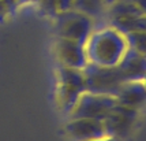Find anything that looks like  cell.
I'll return each instance as SVG.
<instances>
[{"label": "cell", "instance_id": "6da1fadb", "mask_svg": "<svg viewBox=\"0 0 146 141\" xmlns=\"http://www.w3.org/2000/svg\"><path fill=\"white\" fill-rule=\"evenodd\" d=\"M127 49L126 34L108 23L96 26L85 43L86 56L90 63L108 67L117 66Z\"/></svg>", "mask_w": 146, "mask_h": 141}, {"label": "cell", "instance_id": "7a4b0ae2", "mask_svg": "<svg viewBox=\"0 0 146 141\" xmlns=\"http://www.w3.org/2000/svg\"><path fill=\"white\" fill-rule=\"evenodd\" d=\"M86 90L98 95H109L115 96L123 85L124 80L120 76L117 67L100 66L94 63H88L82 69Z\"/></svg>", "mask_w": 146, "mask_h": 141}, {"label": "cell", "instance_id": "3957f363", "mask_svg": "<svg viewBox=\"0 0 146 141\" xmlns=\"http://www.w3.org/2000/svg\"><path fill=\"white\" fill-rule=\"evenodd\" d=\"M96 27L94 19L75 8L59 13L55 21V30L57 37L70 39L85 44Z\"/></svg>", "mask_w": 146, "mask_h": 141}, {"label": "cell", "instance_id": "277c9868", "mask_svg": "<svg viewBox=\"0 0 146 141\" xmlns=\"http://www.w3.org/2000/svg\"><path fill=\"white\" fill-rule=\"evenodd\" d=\"M86 90L82 70L59 66L57 69V100L63 112L68 114L78 97Z\"/></svg>", "mask_w": 146, "mask_h": 141}, {"label": "cell", "instance_id": "5b68a950", "mask_svg": "<svg viewBox=\"0 0 146 141\" xmlns=\"http://www.w3.org/2000/svg\"><path fill=\"white\" fill-rule=\"evenodd\" d=\"M117 106V99L109 95H98L85 90L78 97L74 107L67 114L68 119L74 118H93L104 121L108 114Z\"/></svg>", "mask_w": 146, "mask_h": 141}, {"label": "cell", "instance_id": "8992f818", "mask_svg": "<svg viewBox=\"0 0 146 141\" xmlns=\"http://www.w3.org/2000/svg\"><path fill=\"white\" fill-rule=\"evenodd\" d=\"M138 114H139L138 110L128 108L117 103V106L104 119L107 134L124 140L133 130L134 125L138 119Z\"/></svg>", "mask_w": 146, "mask_h": 141}, {"label": "cell", "instance_id": "52a82bcc", "mask_svg": "<svg viewBox=\"0 0 146 141\" xmlns=\"http://www.w3.org/2000/svg\"><path fill=\"white\" fill-rule=\"evenodd\" d=\"M53 51L59 66L82 70L89 63L85 51V44H81L74 40L57 37L53 45Z\"/></svg>", "mask_w": 146, "mask_h": 141}, {"label": "cell", "instance_id": "ba28073f", "mask_svg": "<svg viewBox=\"0 0 146 141\" xmlns=\"http://www.w3.org/2000/svg\"><path fill=\"white\" fill-rule=\"evenodd\" d=\"M64 132L74 141H92L108 136L104 126V121L93 118L68 119L64 125Z\"/></svg>", "mask_w": 146, "mask_h": 141}, {"label": "cell", "instance_id": "9c48e42d", "mask_svg": "<svg viewBox=\"0 0 146 141\" xmlns=\"http://www.w3.org/2000/svg\"><path fill=\"white\" fill-rule=\"evenodd\" d=\"M117 70L126 81H143L146 78V58L128 48L117 63Z\"/></svg>", "mask_w": 146, "mask_h": 141}, {"label": "cell", "instance_id": "30bf717a", "mask_svg": "<svg viewBox=\"0 0 146 141\" xmlns=\"http://www.w3.org/2000/svg\"><path fill=\"white\" fill-rule=\"evenodd\" d=\"M117 103L133 110L143 108L146 106V84L145 81H126L123 82L116 95Z\"/></svg>", "mask_w": 146, "mask_h": 141}, {"label": "cell", "instance_id": "8fae6325", "mask_svg": "<svg viewBox=\"0 0 146 141\" xmlns=\"http://www.w3.org/2000/svg\"><path fill=\"white\" fill-rule=\"evenodd\" d=\"M108 25L116 27L121 33L130 32H143L146 33V14H138V15H128V17H120L113 18L107 22Z\"/></svg>", "mask_w": 146, "mask_h": 141}, {"label": "cell", "instance_id": "7c38bea8", "mask_svg": "<svg viewBox=\"0 0 146 141\" xmlns=\"http://www.w3.org/2000/svg\"><path fill=\"white\" fill-rule=\"evenodd\" d=\"M74 8L92 17L96 26L98 25V21L105 19L107 15V7L104 6L102 0H74Z\"/></svg>", "mask_w": 146, "mask_h": 141}, {"label": "cell", "instance_id": "4fadbf2b", "mask_svg": "<svg viewBox=\"0 0 146 141\" xmlns=\"http://www.w3.org/2000/svg\"><path fill=\"white\" fill-rule=\"evenodd\" d=\"M128 48L141 53L146 58V33L143 32H130L126 33Z\"/></svg>", "mask_w": 146, "mask_h": 141}, {"label": "cell", "instance_id": "5bb4252c", "mask_svg": "<svg viewBox=\"0 0 146 141\" xmlns=\"http://www.w3.org/2000/svg\"><path fill=\"white\" fill-rule=\"evenodd\" d=\"M74 8V0H55V10L56 13H64Z\"/></svg>", "mask_w": 146, "mask_h": 141}, {"label": "cell", "instance_id": "9a60e30c", "mask_svg": "<svg viewBox=\"0 0 146 141\" xmlns=\"http://www.w3.org/2000/svg\"><path fill=\"white\" fill-rule=\"evenodd\" d=\"M128 1L133 3L135 7H138L142 14H146V0H128Z\"/></svg>", "mask_w": 146, "mask_h": 141}, {"label": "cell", "instance_id": "2e32d148", "mask_svg": "<svg viewBox=\"0 0 146 141\" xmlns=\"http://www.w3.org/2000/svg\"><path fill=\"white\" fill-rule=\"evenodd\" d=\"M92 141H123L117 137H112V136H105L102 138H97V140H92Z\"/></svg>", "mask_w": 146, "mask_h": 141}, {"label": "cell", "instance_id": "e0dca14e", "mask_svg": "<svg viewBox=\"0 0 146 141\" xmlns=\"http://www.w3.org/2000/svg\"><path fill=\"white\" fill-rule=\"evenodd\" d=\"M115 1H117V0H102V3H104V6L107 7V8H108V7H111V6H112V4H113Z\"/></svg>", "mask_w": 146, "mask_h": 141}, {"label": "cell", "instance_id": "ac0fdd59", "mask_svg": "<svg viewBox=\"0 0 146 141\" xmlns=\"http://www.w3.org/2000/svg\"><path fill=\"white\" fill-rule=\"evenodd\" d=\"M143 81H145V84H146V78H145V80H143Z\"/></svg>", "mask_w": 146, "mask_h": 141}]
</instances>
